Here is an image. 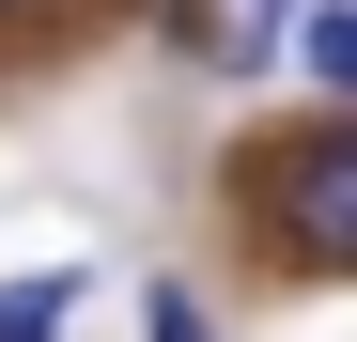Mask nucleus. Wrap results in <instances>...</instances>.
<instances>
[{
  "label": "nucleus",
  "mask_w": 357,
  "mask_h": 342,
  "mask_svg": "<svg viewBox=\"0 0 357 342\" xmlns=\"http://www.w3.org/2000/svg\"><path fill=\"white\" fill-rule=\"evenodd\" d=\"M78 311V265H47V280H0V342H63Z\"/></svg>",
  "instance_id": "7ed1b4c3"
},
{
  "label": "nucleus",
  "mask_w": 357,
  "mask_h": 342,
  "mask_svg": "<svg viewBox=\"0 0 357 342\" xmlns=\"http://www.w3.org/2000/svg\"><path fill=\"white\" fill-rule=\"evenodd\" d=\"M140 342H218V311L187 296V280H155V296H140Z\"/></svg>",
  "instance_id": "20e7f679"
},
{
  "label": "nucleus",
  "mask_w": 357,
  "mask_h": 342,
  "mask_svg": "<svg viewBox=\"0 0 357 342\" xmlns=\"http://www.w3.org/2000/svg\"><path fill=\"white\" fill-rule=\"evenodd\" d=\"M295 78H311V94H357V0H295Z\"/></svg>",
  "instance_id": "f03ea898"
},
{
  "label": "nucleus",
  "mask_w": 357,
  "mask_h": 342,
  "mask_svg": "<svg viewBox=\"0 0 357 342\" xmlns=\"http://www.w3.org/2000/svg\"><path fill=\"white\" fill-rule=\"evenodd\" d=\"M249 187H264V218H280V249L311 265V280H342V265H357V125H311L295 156H264Z\"/></svg>",
  "instance_id": "f257e3e1"
}]
</instances>
